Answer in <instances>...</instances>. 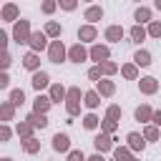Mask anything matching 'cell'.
<instances>
[{
  "instance_id": "6da1fadb",
  "label": "cell",
  "mask_w": 161,
  "mask_h": 161,
  "mask_svg": "<svg viewBox=\"0 0 161 161\" xmlns=\"http://www.w3.org/2000/svg\"><path fill=\"white\" fill-rule=\"evenodd\" d=\"M68 103H65V108H68V116H78V111H80V91L78 88H68V98H65Z\"/></svg>"
},
{
  "instance_id": "7a4b0ae2",
  "label": "cell",
  "mask_w": 161,
  "mask_h": 161,
  "mask_svg": "<svg viewBox=\"0 0 161 161\" xmlns=\"http://www.w3.org/2000/svg\"><path fill=\"white\" fill-rule=\"evenodd\" d=\"M30 25H28V20H20L18 25H15V30H13V38L18 40V43H28L30 40Z\"/></svg>"
},
{
  "instance_id": "3957f363",
  "label": "cell",
  "mask_w": 161,
  "mask_h": 161,
  "mask_svg": "<svg viewBox=\"0 0 161 161\" xmlns=\"http://www.w3.org/2000/svg\"><path fill=\"white\" fill-rule=\"evenodd\" d=\"M48 58H50L53 63H60V60L65 58V45H63L60 40H53L50 48H48Z\"/></svg>"
},
{
  "instance_id": "277c9868",
  "label": "cell",
  "mask_w": 161,
  "mask_h": 161,
  "mask_svg": "<svg viewBox=\"0 0 161 161\" xmlns=\"http://www.w3.org/2000/svg\"><path fill=\"white\" fill-rule=\"evenodd\" d=\"M88 55H91V53H88V50H86V48H83L80 43H75L73 48H68V58H70L73 63H83V60H86Z\"/></svg>"
},
{
  "instance_id": "5b68a950",
  "label": "cell",
  "mask_w": 161,
  "mask_h": 161,
  "mask_svg": "<svg viewBox=\"0 0 161 161\" xmlns=\"http://www.w3.org/2000/svg\"><path fill=\"white\" fill-rule=\"evenodd\" d=\"M93 146L98 148V153H103V151H108V148L113 146V138H111V133H106V131H103V133H98V136L93 138Z\"/></svg>"
},
{
  "instance_id": "8992f818",
  "label": "cell",
  "mask_w": 161,
  "mask_h": 161,
  "mask_svg": "<svg viewBox=\"0 0 161 161\" xmlns=\"http://www.w3.org/2000/svg\"><path fill=\"white\" fill-rule=\"evenodd\" d=\"M138 88H141V93H148V96H151V93L158 91V80L151 78V75H148V78H141V80H138Z\"/></svg>"
},
{
  "instance_id": "52a82bcc",
  "label": "cell",
  "mask_w": 161,
  "mask_h": 161,
  "mask_svg": "<svg viewBox=\"0 0 161 161\" xmlns=\"http://www.w3.org/2000/svg\"><path fill=\"white\" fill-rule=\"evenodd\" d=\"M108 55H111V50H108L106 45H93V48H91V58H93V60H98V63L108 60Z\"/></svg>"
},
{
  "instance_id": "ba28073f",
  "label": "cell",
  "mask_w": 161,
  "mask_h": 161,
  "mask_svg": "<svg viewBox=\"0 0 161 161\" xmlns=\"http://www.w3.org/2000/svg\"><path fill=\"white\" fill-rule=\"evenodd\" d=\"M53 148H55V151H68V148H70V138H68L65 133H55V136H53Z\"/></svg>"
},
{
  "instance_id": "9c48e42d",
  "label": "cell",
  "mask_w": 161,
  "mask_h": 161,
  "mask_svg": "<svg viewBox=\"0 0 161 161\" xmlns=\"http://www.w3.org/2000/svg\"><path fill=\"white\" fill-rule=\"evenodd\" d=\"M25 121H28L33 128H45V126H48V121H45V113H35V111H33V113H30Z\"/></svg>"
},
{
  "instance_id": "30bf717a",
  "label": "cell",
  "mask_w": 161,
  "mask_h": 161,
  "mask_svg": "<svg viewBox=\"0 0 161 161\" xmlns=\"http://www.w3.org/2000/svg\"><path fill=\"white\" fill-rule=\"evenodd\" d=\"M143 146H146V138H143L141 133H128V148H133V151H143Z\"/></svg>"
},
{
  "instance_id": "8fae6325",
  "label": "cell",
  "mask_w": 161,
  "mask_h": 161,
  "mask_svg": "<svg viewBox=\"0 0 161 161\" xmlns=\"http://www.w3.org/2000/svg\"><path fill=\"white\" fill-rule=\"evenodd\" d=\"M50 103H53V98L38 96V98H35V103H33V111H35V113H45V111L50 108Z\"/></svg>"
},
{
  "instance_id": "7c38bea8",
  "label": "cell",
  "mask_w": 161,
  "mask_h": 161,
  "mask_svg": "<svg viewBox=\"0 0 161 161\" xmlns=\"http://www.w3.org/2000/svg\"><path fill=\"white\" fill-rule=\"evenodd\" d=\"M28 43H30L33 50H43V48H45V33H33Z\"/></svg>"
},
{
  "instance_id": "4fadbf2b",
  "label": "cell",
  "mask_w": 161,
  "mask_h": 161,
  "mask_svg": "<svg viewBox=\"0 0 161 161\" xmlns=\"http://www.w3.org/2000/svg\"><path fill=\"white\" fill-rule=\"evenodd\" d=\"M48 80H50V78H48V73L38 70V73L33 75V80H30V83H33V88H35V91H40V88H45V86H48Z\"/></svg>"
},
{
  "instance_id": "5bb4252c",
  "label": "cell",
  "mask_w": 161,
  "mask_h": 161,
  "mask_svg": "<svg viewBox=\"0 0 161 161\" xmlns=\"http://www.w3.org/2000/svg\"><path fill=\"white\" fill-rule=\"evenodd\" d=\"M106 38H108L111 43H118V40L123 38V28H121V25H111V28L106 30Z\"/></svg>"
},
{
  "instance_id": "9a60e30c",
  "label": "cell",
  "mask_w": 161,
  "mask_h": 161,
  "mask_svg": "<svg viewBox=\"0 0 161 161\" xmlns=\"http://www.w3.org/2000/svg\"><path fill=\"white\" fill-rule=\"evenodd\" d=\"M23 65H25L28 70H35V68L40 65V60H38V53H35V50H30V53L23 58Z\"/></svg>"
},
{
  "instance_id": "2e32d148",
  "label": "cell",
  "mask_w": 161,
  "mask_h": 161,
  "mask_svg": "<svg viewBox=\"0 0 161 161\" xmlns=\"http://www.w3.org/2000/svg\"><path fill=\"white\" fill-rule=\"evenodd\" d=\"M101 18H103V8L93 5V8L86 10V20H88V23H96V20H101Z\"/></svg>"
},
{
  "instance_id": "e0dca14e",
  "label": "cell",
  "mask_w": 161,
  "mask_h": 161,
  "mask_svg": "<svg viewBox=\"0 0 161 161\" xmlns=\"http://www.w3.org/2000/svg\"><path fill=\"white\" fill-rule=\"evenodd\" d=\"M93 38H96V28H93V25L78 28V40H93Z\"/></svg>"
},
{
  "instance_id": "ac0fdd59",
  "label": "cell",
  "mask_w": 161,
  "mask_h": 161,
  "mask_svg": "<svg viewBox=\"0 0 161 161\" xmlns=\"http://www.w3.org/2000/svg\"><path fill=\"white\" fill-rule=\"evenodd\" d=\"M50 98H53V103H55V101H63V98H68V91H65L60 83H55V86L50 88Z\"/></svg>"
},
{
  "instance_id": "d6986e66",
  "label": "cell",
  "mask_w": 161,
  "mask_h": 161,
  "mask_svg": "<svg viewBox=\"0 0 161 161\" xmlns=\"http://www.w3.org/2000/svg\"><path fill=\"white\" fill-rule=\"evenodd\" d=\"M151 118H153L151 106H138L136 108V121H151Z\"/></svg>"
},
{
  "instance_id": "ffe728a7",
  "label": "cell",
  "mask_w": 161,
  "mask_h": 161,
  "mask_svg": "<svg viewBox=\"0 0 161 161\" xmlns=\"http://www.w3.org/2000/svg\"><path fill=\"white\" fill-rule=\"evenodd\" d=\"M113 91H116V86L111 80H98V93L101 96H113Z\"/></svg>"
},
{
  "instance_id": "44dd1931",
  "label": "cell",
  "mask_w": 161,
  "mask_h": 161,
  "mask_svg": "<svg viewBox=\"0 0 161 161\" xmlns=\"http://www.w3.org/2000/svg\"><path fill=\"white\" fill-rule=\"evenodd\" d=\"M113 156H116V161H133V158H131V151H128L126 146L113 148Z\"/></svg>"
},
{
  "instance_id": "7402d4cb",
  "label": "cell",
  "mask_w": 161,
  "mask_h": 161,
  "mask_svg": "<svg viewBox=\"0 0 161 161\" xmlns=\"http://www.w3.org/2000/svg\"><path fill=\"white\" fill-rule=\"evenodd\" d=\"M23 148H25L28 153H35V151H40V141H35V138L30 136V138H25V141H23Z\"/></svg>"
},
{
  "instance_id": "603a6c76",
  "label": "cell",
  "mask_w": 161,
  "mask_h": 161,
  "mask_svg": "<svg viewBox=\"0 0 161 161\" xmlns=\"http://www.w3.org/2000/svg\"><path fill=\"white\" fill-rule=\"evenodd\" d=\"M133 60H136V65H151V55H148L146 50H138V53L133 55Z\"/></svg>"
},
{
  "instance_id": "cb8c5ba5",
  "label": "cell",
  "mask_w": 161,
  "mask_h": 161,
  "mask_svg": "<svg viewBox=\"0 0 161 161\" xmlns=\"http://www.w3.org/2000/svg\"><path fill=\"white\" fill-rule=\"evenodd\" d=\"M83 103H86L88 108H96V106L101 103V101H98V93H96V91H88V93H86V98H83Z\"/></svg>"
},
{
  "instance_id": "d4e9b609",
  "label": "cell",
  "mask_w": 161,
  "mask_h": 161,
  "mask_svg": "<svg viewBox=\"0 0 161 161\" xmlns=\"http://www.w3.org/2000/svg\"><path fill=\"white\" fill-rule=\"evenodd\" d=\"M13 111H15V103H3V106H0L3 121H10V118H13Z\"/></svg>"
},
{
  "instance_id": "484cf974",
  "label": "cell",
  "mask_w": 161,
  "mask_h": 161,
  "mask_svg": "<svg viewBox=\"0 0 161 161\" xmlns=\"http://www.w3.org/2000/svg\"><path fill=\"white\" fill-rule=\"evenodd\" d=\"M131 38H133V43H141V40L146 38V30H143L141 25H133V28H131Z\"/></svg>"
},
{
  "instance_id": "4316f807",
  "label": "cell",
  "mask_w": 161,
  "mask_h": 161,
  "mask_svg": "<svg viewBox=\"0 0 161 161\" xmlns=\"http://www.w3.org/2000/svg\"><path fill=\"white\" fill-rule=\"evenodd\" d=\"M143 138L146 141H158V128L156 126H146L143 128Z\"/></svg>"
},
{
  "instance_id": "83f0119b",
  "label": "cell",
  "mask_w": 161,
  "mask_h": 161,
  "mask_svg": "<svg viewBox=\"0 0 161 161\" xmlns=\"http://www.w3.org/2000/svg\"><path fill=\"white\" fill-rule=\"evenodd\" d=\"M3 18H5V20H15V18H18V8H15V5H5V8H3Z\"/></svg>"
},
{
  "instance_id": "f1b7e54d",
  "label": "cell",
  "mask_w": 161,
  "mask_h": 161,
  "mask_svg": "<svg viewBox=\"0 0 161 161\" xmlns=\"http://www.w3.org/2000/svg\"><path fill=\"white\" fill-rule=\"evenodd\" d=\"M136 20H138V23H148V20H151V10H148V8H138V10H136Z\"/></svg>"
},
{
  "instance_id": "f546056e",
  "label": "cell",
  "mask_w": 161,
  "mask_h": 161,
  "mask_svg": "<svg viewBox=\"0 0 161 161\" xmlns=\"http://www.w3.org/2000/svg\"><path fill=\"white\" fill-rule=\"evenodd\" d=\"M98 68H101V73H106V75H111V73H116V70H118V68H116V63H111V60L98 63Z\"/></svg>"
},
{
  "instance_id": "4dcf8cb0",
  "label": "cell",
  "mask_w": 161,
  "mask_h": 161,
  "mask_svg": "<svg viewBox=\"0 0 161 161\" xmlns=\"http://www.w3.org/2000/svg\"><path fill=\"white\" fill-rule=\"evenodd\" d=\"M121 73H123V75H126L128 80H133V78L138 75V70H136V65H133V63H128V65H123V68H121Z\"/></svg>"
},
{
  "instance_id": "1f68e13d",
  "label": "cell",
  "mask_w": 161,
  "mask_h": 161,
  "mask_svg": "<svg viewBox=\"0 0 161 161\" xmlns=\"http://www.w3.org/2000/svg\"><path fill=\"white\" fill-rule=\"evenodd\" d=\"M23 101H25V93H23L20 88H15V91L10 93V103H15V106H23Z\"/></svg>"
},
{
  "instance_id": "d6a6232c",
  "label": "cell",
  "mask_w": 161,
  "mask_h": 161,
  "mask_svg": "<svg viewBox=\"0 0 161 161\" xmlns=\"http://www.w3.org/2000/svg\"><path fill=\"white\" fill-rule=\"evenodd\" d=\"M30 133H33V126H30V123H18V136L30 138Z\"/></svg>"
},
{
  "instance_id": "836d02e7",
  "label": "cell",
  "mask_w": 161,
  "mask_h": 161,
  "mask_svg": "<svg viewBox=\"0 0 161 161\" xmlns=\"http://www.w3.org/2000/svg\"><path fill=\"white\" fill-rule=\"evenodd\" d=\"M45 35H53V38H55V35H60V25L50 20V23L45 25Z\"/></svg>"
},
{
  "instance_id": "e575fe53",
  "label": "cell",
  "mask_w": 161,
  "mask_h": 161,
  "mask_svg": "<svg viewBox=\"0 0 161 161\" xmlns=\"http://www.w3.org/2000/svg\"><path fill=\"white\" fill-rule=\"evenodd\" d=\"M83 126H86V128H96V126H98V116H93V113H88V116L83 118Z\"/></svg>"
},
{
  "instance_id": "d590c367",
  "label": "cell",
  "mask_w": 161,
  "mask_h": 161,
  "mask_svg": "<svg viewBox=\"0 0 161 161\" xmlns=\"http://www.w3.org/2000/svg\"><path fill=\"white\" fill-rule=\"evenodd\" d=\"M101 126H103V131H106V133H113V131H116V126H118V121H113V118H106Z\"/></svg>"
},
{
  "instance_id": "8d00e7d4",
  "label": "cell",
  "mask_w": 161,
  "mask_h": 161,
  "mask_svg": "<svg viewBox=\"0 0 161 161\" xmlns=\"http://www.w3.org/2000/svg\"><path fill=\"white\" fill-rule=\"evenodd\" d=\"M148 35H153V38H161V23H158V20H153V23L148 25Z\"/></svg>"
},
{
  "instance_id": "74e56055",
  "label": "cell",
  "mask_w": 161,
  "mask_h": 161,
  "mask_svg": "<svg viewBox=\"0 0 161 161\" xmlns=\"http://www.w3.org/2000/svg\"><path fill=\"white\" fill-rule=\"evenodd\" d=\"M106 118H113V121H118V118H121V108H118V106H111V108L106 111Z\"/></svg>"
},
{
  "instance_id": "f35d334b",
  "label": "cell",
  "mask_w": 161,
  "mask_h": 161,
  "mask_svg": "<svg viewBox=\"0 0 161 161\" xmlns=\"http://www.w3.org/2000/svg\"><path fill=\"white\" fill-rule=\"evenodd\" d=\"M58 3H60V8H63V10H75V5H78L75 0H58Z\"/></svg>"
},
{
  "instance_id": "ab89813d",
  "label": "cell",
  "mask_w": 161,
  "mask_h": 161,
  "mask_svg": "<svg viewBox=\"0 0 161 161\" xmlns=\"http://www.w3.org/2000/svg\"><path fill=\"white\" fill-rule=\"evenodd\" d=\"M53 10H55V0H45V3H43V13H48V15H50Z\"/></svg>"
},
{
  "instance_id": "60d3db41",
  "label": "cell",
  "mask_w": 161,
  "mask_h": 161,
  "mask_svg": "<svg viewBox=\"0 0 161 161\" xmlns=\"http://www.w3.org/2000/svg\"><path fill=\"white\" fill-rule=\"evenodd\" d=\"M68 161H83V151H70L68 153Z\"/></svg>"
},
{
  "instance_id": "b9f144b4",
  "label": "cell",
  "mask_w": 161,
  "mask_h": 161,
  "mask_svg": "<svg viewBox=\"0 0 161 161\" xmlns=\"http://www.w3.org/2000/svg\"><path fill=\"white\" fill-rule=\"evenodd\" d=\"M88 78H91V80H98V78H101V68H91V70H88Z\"/></svg>"
},
{
  "instance_id": "7bdbcfd3",
  "label": "cell",
  "mask_w": 161,
  "mask_h": 161,
  "mask_svg": "<svg viewBox=\"0 0 161 161\" xmlns=\"http://www.w3.org/2000/svg\"><path fill=\"white\" fill-rule=\"evenodd\" d=\"M0 138H3V141H8V138H10V128H8V126H3V128H0Z\"/></svg>"
},
{
  "instance_id": "ee69618b",
  "label": "cell",
  "mask_w": 161,
  "mask_h": 161,
  "mask_svg": "<svg viewBox=\"0 0 161 161\" xmlns=\"http://www.w3.org/2000/svg\"><path fill=\"white\" fill-rule=\"evenodd\" d=\"M151 121H153V126H161V111H153V118Z\"/></svg>"
},
{
  "instance_id": "f6af8a7d",
  "label": "cell",
  "mask_w": 161,
  "mask_h": 161,
  "mask_svg": "<svg viewBox=\"0 0 161 161\" xmlns=\"http://www.w3.org/2000/svg\"><path fill=\"white\" fill-rule=\"evenodd\" d=\"M8 80H10L8 73H3V75H0V88H8Z\"/></svg>"
},
{
  "instance_id": "bcb514c9",
  "label": "cell",
  "mask_w": 161,
  "mask_h": 161,
  "mask_svg": "<svg viewBox=\"0 0 161 161\" xmlns=\"http://www.w3.org/2000/svg\"><path fill=\"white\" fill-rule=\"evenodd\" d=\"M88 161H103V153H96V156H91Z\"/></svg>"
},
{
  "instance_id": "7dc6e473",
  "label": "cell",
  "mask_w": 161,
  "mask_h": 161,
  "mask_svg": "<svg viewBox=\"0 0 161 161\" xmlns=\"http://www.w3.org/2000/svg\"><path fill=\"white\" fill-rule=\"evenodd\" d=\"M156 8H158V10H161V0H156Z\"/></svg>"
},
{
  "instance_id": "c3c4849f",
  "label": "cell",
  "mask_w": 161,
  "mask_h": 161,
  "mask_svg": "<svg viewBox=\"0 0 161 161\" xmlns=\"http://www.w3.org/2000/svg\"><path fill=\"white\" fill-rule=\"evenodd\" d=\"M3 161H10V158H3Z\"/></svg>"
},
{
  "instance_id": "681fc988",
  "label": "cell",
  "mask_w": 161,
  "mask_h": 161,
  "mask_svg": "<svg viewBox=\"0 0 161 161\" xmlns=\"http://www.w3.org/2000/svg\"><path fill=\"white\" fill-rule=\"evenodd\" d=\"M133 161H136V158H133Z\"/></svg>"
}]
</instances>
